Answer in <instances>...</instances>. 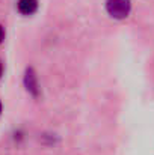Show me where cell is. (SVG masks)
I'll list each match as a JSON object with an SVG mask.
<instances>
[{"mask_svg": "<svg viewBox=\"0 0 154 155\" xmlns=\"http://www.w3.org/2000/svg\"><path fill=\"white\" fill-rule=\"evenodd\" d=\"M18 12L23 15H32L38 9V0H18L17 3Z\"/></svg>", "mask_w": 154, "mask_h": 155, "instance_id": "cell-3", "label": "cell"}, {"mask_svg": "<svg viewBox=\"0 0 154 155\" xmlns=\"http://www.w3.org/2000/svg\"><path fill=\"white\" fill-rule=\"evenodd\" d=\"M3 39H5V29H3L2 24H0V44L3 42Z\"/></svg>", "mask_w": 154, "mask_h": 155, "instance_id": "cell-4", "label": "cell"}, {"mask_svg": "<svg viewBox=\"0 0 154 155\" xmlns=\"http://www.w3.org/2000/svg\"><path fill=\"white\" fill-rule=\"evenodd\" d=\"M0 113H2V103H0Z\"/></svg>", "mask_w": 154, "mask_h": 155, "instance_id": "cell-6", "label": "cell"}, {"mask_svg": "<svg viewBox=\"0 0 154 155\" xmlns=\"http://www.w3.org/2000/svg\"><path fill=\"white\" fill-rule=\"evenodd\" d=\"M23 83H24V87L26 91L33 97V98H38L39 94H41V87H39V81H38V75L35 72L33 68H27L26 72H24V78H23Z\"/></svg>", "mask_w": 154, "mask_h": 155, "instance_id": "cell-2", "label": "cell"}, {"mask_svg": "<svg viewBox=\"0 0 154 155\" xmlns=\"http://www.w3.org/2000/svg\"><path fill=\"white\" fill-rule=\"evenodd\" d=\"M132 3L130 0H107L106 2V11L112 18L122 20L130 14Z\"/></svg>", "mask_w": 154, "mask_h": 155, "instance_id": "cell-1", "label": "cell"}, {"mask_svg": "<svg viewBox=\"0 0 154 155\" xmlns=\"http://www.w3.org/2000/svg\"><path fill=\"white\" fill-rule=\"evenodd\" d=\"M2 74H3V65H2V62H0V77H2Z\"/></svg>", "mask_w": 154, "mask_h": 155, "instance_id": "cell-5", "label": "cell"}]
</instances>
